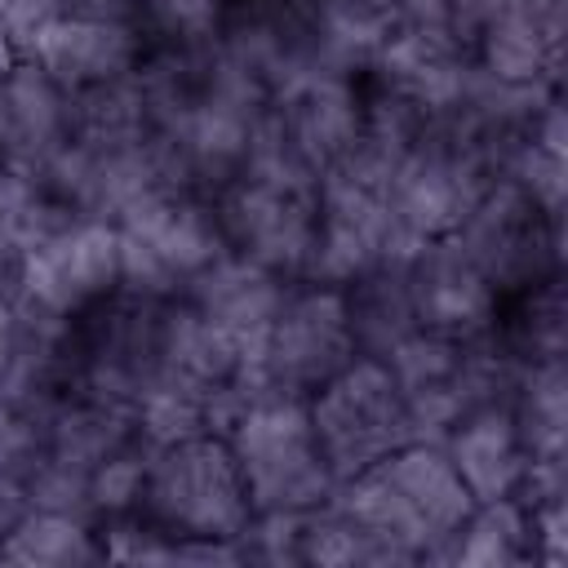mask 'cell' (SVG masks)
Returning <instances> with one entry per match:
<instances>
[{"label":"cell","mask_w":568,"mask_h":568,"mask_svg":"<svg viewBox=\"0 0 568 568\" xmlns=\"http://www.w3.org/2000/svg\"><path fill=\"white\" fill-rule=\"evenodd\" d=\"M359 532H368L390 564L439 559L466 524L475 497L453 470L448 453L430 439H408L355 470L328 497Z\"/></svg>","instance_id":"obj_1"},{"label":"cell","mask_w":568,"mask_h":568,"mask_svg":"<svg viewBox=\"0 0 568 568\" xmlns=\"http://www.w3.org/2000/svg\"><path fill=\"white\" fill-rule=\"evenodd\" d=\"M226 444L244 475L253 515L315 510L337 488L302 395H280V390L248 395L235 422L226 426Z\"/></svg>","instance_id":"obj_2"},{"label":"cell","mask_w":568,"mask_h":568,"mask_svg":"<svg viewBox=\"0 0 568 568\" xmlns=\"http://www.w3.org/2000/svg\"><path fill=\"white\" fill-rule=\"evenodd\" d=\"M142 506L169 537L235 541L253 519V501L235 466V453L226 435L213 430L151 448Z\"/></svg>","instance_id":"obj_3"},{"label":"cell","mask_w":568,"mask_h":568,"mask_svg":"<svg viewBox=\"0 0 568 568\" xmlns=\"http://www.w3.org/2000/svg\"><path fill=\"white\" fill-rule=\"evenodd\" d=\"M115 235H120V284L155 302L186 293L191 280L226 253L217 213L178 186L129 204L115 217Z\"/></svg>","instance_id":"obj_4"},{"label":"cell","mask_w":568,"mask_h":568,"mask_svg":"<svg viewBox=\"0 0 568 568\" xmlns=\"http://www.w3.org/2000/svg\"><path fill=\"white\" fill-rule=\"evenodd\" d=\"M306 413L337 484L413 439L399 386L377 355H355L337 368L320 390H311Z\"/></svg>","instance_id":"obj_5"},{"label":"cell","mask_w":568,"mask_h":568,"mask_svg":"<svg viewBox=\"0 0 568 568\" xmlns=\"http://www.w3.org/2000/svg\"><path fill=\"white\" fill-rule=\"evenodd\" d=\"M18 311L31 324L58 328L71 315L120 288V235L106 217H67L13 266Z\"/></svg>","instance_id":"obj_6"},{"label":"cell","mask_w":568,"mask_h":568,"mask_svg":"<svg viewBox=\"0 0 568 568\" xmlns=\"http://www.w3.org/2000/svg\"><path fill=\"white\" fill-rule=\"evenodd\" d=\"M359 355L346 288L315 284L306 293H288L275 311L271 328L262 333L248 368L253 395L280 390V395H311L320 390L337 368H346Z\"/></svg>","instance_id":"obj_7"},{"label":"cell","mask_w":568,"mask_h":568,"mask_svg":"<svg viewBox=\"0 0 568 568\" xmlns=\"http://www.w3.org/2000/svg\"><path fill=\"white\" fill-rule=\"evenodd\" d=\"M315 204H320V186L235 173L213 213L231 253L275 275H302L315 240Z\"/></svg>","instance_id":"obj_8"},{"label":"cell","mask_w":568,"mask_h":568,"mask_svg":"<svg viewBox=\"0 0 568 568\" xmlns=\"http://www.w3.org/2000/svg\"><path fill=\"white\" fill-rule=\"evenodd\" d=\"M404 262L395 253L386 195L373 182H359L351 173H324L320 178V204H315V240L306 257L311 284H355L368 271Z\"/></svg>","instance_id":"obj_9"},{"label":"cell","mask_w":568,"mask_h":568,"mask_svg":"<svg viewBox=\"0 0 568 568\" xmlns=\"http://www.w3.org/2000/svg\"><path fill=\"white\" fill-rule=\"evenodd\" d=\"M466 257L488 275L493 288H515L541 280L546 266L559 262V217L541 213L515 182L497 178L466 222L453 231Z\"/></svg>","instance_id":"obj_10"},{"label":"cell","mask_w":568,"mask_h":568,"mask_svg":"<svg viewBox=\"0 0 568 568\" xmlns=\"http://www.w3.org/2000/svg\"><path fill=\"white\" fill-rule=\"evenodd\" d=\"M364 98L346 71L311 67L271 93L266 115L311 173H333L364 133Z\"/></svg>","instance_id":"obj_11"},{"label":"cell","mask_w":568,"mask_h":568,"mask_svg":"<svg viewBox=\"0 0 568 568\" xmlns=\"http://www.w3.org/2000/svg\"><path fill=\"white\" fill-rule=\"evenodd\" d=\"M404 284H408L413 324L422 333H439L453 342H484L497 324V288L453 235L408 253Z\"/></svg>","instance_id":"obj_12"},{"label":"cell","mask_w":568,"mask_h":568,"mask_svg":"<svg viewBox=\"0 0 568 568\" xmlns=\"http://www.w3.org/2000/svg\"><path fill=\"white\" fill-rule=\"evenodd\" d=\"M22 58L40 62L49 80L71 98L138 71V36L124 18L111 13H49L22 40Z\"/></svg>","instance_id":"obj_13"},{"label":"cell","mask_w":568,"mask_h":568,"mask_svg":"<svg viewBox=\"0 0 568 568\" xmlns=\"http://www.w3.org/2000/svg\"><path fill=\"white\" fill-rule=\"evenodd\" d=\"M373 71H377V84L386 98L435 120L462 102L475 67H470L462 40L404 18L395 27V36L382 44V53L373 58Z\"/></svg>","instance_id":"obj_14"},{"label":"cell","mask_w":568,"mask_h":568,"mask_svg":"<svg viewBox=\"0 0 568 568\" xmlns=\"http://www.w3.org/2000/svg\"><path fill=\"white\" fill-rule=\"evenodd\" d=\"M71 142V98L31 58L0 75V164L44 173Z\"/></svg>","instance_id":"obj_15"},{"label":"cell","mask_w":568,"mask_h":568,"mask_svg":"<svg viewBox=\"0 0 568 568\" xmlns=\"http://www.w3.org/2000/svg\"><path fill=\"white\" fill-rule=\"evenodd\" d=\"M479 71L501 84H555L559 0H497L475 27Z\"/></svg>","instance_id":"obj_16"},{"label":"cell","mask_w":568,"mask_h":568,"mask_svg":"<svg viewBox=\"0 0 568 568\" xmlns=\"http://www.w3.org/2000/svg\"><path fill=\"white\" fill-rule=\"evenodd\" d=\"M439 448L448 453L453 470L462 475L466 493L475 501H493V497H515L524 488L528 475V448L519 439L510 399H493V404H475L470 413H462L448 435L439 439Z\"/></svg>","instance_id":"obj_17"},{"label":"cell","mask_w":568,"mask_h":568,"mask_svg":"<svg viewBox=\"0 0 568 568\" xmlns=\"http://www.w3.org/2000/svg\"><path fill=\"white\" fill-rule=\"evenodd\" d=\"M182 297H186L191 311H200L209 324L231 333L253 355L262 333L271 328L275 311L284 306L288 288H284V275H275V271H266V266L226 248L209 271H200L191 280V288Z\"/></svg>","instance_id":"obj_18"},{"label":"cell","mask_w":568,"mask_h":568,"mask_svg":"<svg viewBox=\"0 0 568 568\" xmlns=\"http://www.w3.org/2000/svg\"><path fill=\"white\" fill-rule=\"evenodd\" d=\"M510 413L519 439L528 448V466H559L564 462V430H568V382L564 355L532 359L510 390Z\"/></svg>","instance_id":"obj_19"},{"label":"cell","mask_w":568,"mask_h":568,"mask_svg":"<svg viewBox=\"0 0 568 568\" xmlns=\"http://www.w3.org/2000/svg\"><path fill=\"white\" fill-rule=\"evenodd\" d=\"M537 550L532 541V519L519 497H493L475 501L457 537L444 546L439 559L462 564V568H510L524 564Z\"/></svg>","instance_id":"obj_20"},{"label":"cell","mask_w":568,"mask_h":568,"mask_svg":"<svg viewBox=\"0 0 568 568\" xmlns=\"http://www.w3.org/2000/svg\"><path fill=\"white\" fill-rule=\"evenodd\" d=\"M98 555H102V546L93 541V532L84 528V519L80 515H62V510L27 506L0 532V564L75 568V564H93Z\"/></svg>","instance_id":"obj_21"},{"label":"cell","mask_w":568,"mask_h":568,"mask_svg":"<svg viewBox=\"0 0 568 568\" xmlns=\"http://www.w3.org/2000/svg\"><path fill=\"white\" fill-rule=\"evenodd\" d=\"M346 306H351L355 346L364 355L382 359L390 346H399L408 333H417L413 306H408V284H404V262H386V266L368 271L364 280H355V288L346 293Z\"/></svg>","instance_id":"obj_22"},{"label":"cell","mask_w":568,"mask_h":568,"mask_svg":"<svg viewBox=\"0 0 568 568\" xmlns=\"http://www.w3.org/2000/svg\"><path fill=\"white\" fill-rule=\"evenodd\" d=\"M71 213L40 173H22L0 164V266H18L27 248H36L49 231H58Z\"/></svg>","instance_id":"obj_23"},{"label":"cell","mask_w":568,"mask_h":568,"mask_svg":"<svg viewBox=\"0 0 568 568\" xmlns=\"http://www.w3.org/2000/svg\"><path fill=\"white\" fill-rule=\"evenodd\" d=\"M138 444H142V439L115 448L106 462L93 466V475H89V506H93L98 515H120V510H129V506L142 501V484H146V462H151V453H142Z\"/></svg>","instance_id":"obj_24"},{"label":"cell","mask_w":568,"mask_h":568,"mask_svg":"<svg viewBox=\"0 0 568 568\" xmlns=\"http://www.w3.org/2000/svg\"><path fill=\"white\" fill-rule=\"evenodd\" d=\"M138 9L178 44H200L222 22V0H138Z\"/></svg>","instance_id":"obj_25"},{"label":"cell","mask_w":568,"mask_h":568,"mask_svg":"<svg viewBox=\"0 0 568 568\" xmlns=\"http://www.w3.org/2000/svg\"><path fill=\"white\" fill-rule=\"evenodd\" d=\"M524 346L528 359H555L564 355V293L559 284H546L528 302V324H524Z\"/></svg>","instance_id":"obj_26"},{"label":"cell","mask_w":568,"mask_h":568,"mask_svg":"<svg viewBox=\"0 0 568 568\" xmlns=\"http://www.w3.org/2000/svg\"><path fill=\"white\" fill-rule=\"evenodd\" d=\"M22 337H27V324H22L18 306H13V297L0 293V390H4V382H9V373L18 364V355H22Z\"/></svg>","instance_id":"obj_27"},{"label":"cell","mask_w":568,"mask_h":568,"mask_svg":"<svg viewBox=\"0 0 568 568\" xmlns=\"http://www.w3.org/2000/svg\"><path fill=\"white\" fill-rule=\"evenodd\" d=\"M129 4H138V0H53L58 13H111V18H120V9H129Z\"/></svg>","instance_id":"obj_28"},{"label":"cell","mask_w":568,"mask_h":568,"mask_svg":"<svg viewBox=\"0 0 568 568\" xmlns=\"http://www.w3.org/2000/svg\"><path fill=\"white\" fill-rule=\"evenodd\" d=\"M18 58H22V53H18V40H13V31L0 22V75H4V71H9Z\"/></svg>","instance_id":"obj_29"}]
</instances>
